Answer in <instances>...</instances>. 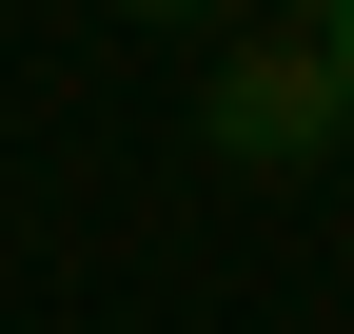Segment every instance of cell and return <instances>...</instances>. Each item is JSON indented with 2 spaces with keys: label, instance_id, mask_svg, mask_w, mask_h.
I'll list each match as a JSON object with an SVG mask.
<instances>
[{
  "label": "cell",
  "instance_id": "obj_1",
  "mask_svg": "<svg viewBox=\"0 0 354 334\" xmlns=\"http://www.w3.org/2000/svg\"><path fill=\"white\" fill-rule=\"evenodd\" d=\"M197 138L216 157H236V177H315V157L354 138V99H335V59H315V39H236V59H216V99H197Z\"/></svg>",
  "mask_w": 354,
  "mask_h": 334
},
{
  "label": "cell",
  "instance_id": "obj_2",
  "mask_svg": "<svg viewBox=\"0 0 354 334\" xmlns=\"http://www.w3.org/2000/svg\"><path fill=\"white\" fill-rule=\"evenodd\" d=\"M315 59H335V99H354V0H335V20H315Z\"/></svg>",
  "mask_w": 354,
  "mask_h": 334
},
{
  "label": "cell",
  "instance_id": "obj_3",
  "mask_svg": "<svg viewBox=\"0 0 354 334\" xmlns=\"http://www.w3.org/2000/svg\"><path fill=\"white\" fill-rule=\"evenodd\" d=\"M118 20H216V0H118Z\"/></svg>",
  "mask_w": 354,
  "mask_h": 334
},
{
  "label": "cell",
  "instance_id": "obj_4",
  "mask_svg": "<svg viewBox=\"0 0 354 334\" xmlns=\"http://www.w3.org/2000/svg\"><path fill=\"white\" fill-rule=\"evenodd\" d=\"M276 20H295V39H315V20H335V0H276Z\"/></svg>",
  "mask_w": 354,
  "mask_h": 334
}]
</instances>
